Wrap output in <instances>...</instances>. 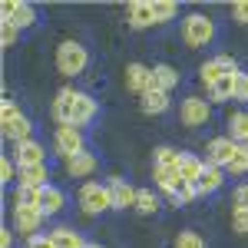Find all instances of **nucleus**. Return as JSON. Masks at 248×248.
Segmentation results:
<instances>
[{
	"label": "nucleus",
	"instance_id": "4468645a",
	"mask_svg": "<svg viewBox=\"0 0 248 248\" xmlns=\"http://www.w3.org/2000/svg\"><path fill=\"white\" fill-rule=\"evenodd\" d=\"M153 86V66H146V63H129L126 66V90H133V93H146Z\"/></svg>",
	"mask_w": 248,
	"mask_h": 248
},
{
	"label": "nucleus",
	"instance_id": "aec40b11",
	"mask_svg": "<svg viewBox=\"0 0 248 248\" xmlns=\"http://www.w3.org/2000/svg\"><path fill=\"white\" fill-rule=\"evenodd\" d=\"M238 77H242V73H229V77L218 79L209 90L212 103H229V99H235V93H238Z\"/></svg>",
	"mask_w": 248,
	"mask_h": 248
},
{
	"label": "nucleus",
	"instance_id": "473e14b6",
	"mask_svg": "<svg viewBox=\"0 0 248 248\" xmlns=\"http://www.w3.org/2000/svg\"><path fill=\"white\" fill-rule=\"evenodd\" d=\"M14 179H17V162H14V155H3V162H0V182L10 186Z\"/></svg>",
	"mask_w": 248,
	"mask_h": 248
},
{
	"label": "nucleus",
	"instance_id": "412c9836",
	"mask_svg": "<svg viewBox=\"0 0 248 248\" xmlns=\"http://www.w3.org/2000/svg\"><path fill=\"white\" fill-rule=\"evenodd\" d=\"M66 172H70L73 179H86V175H93V172H96V155L93 153L70 155V159H66Z\"/></svg>",
	"mask_w": 248,
	"mask_h": 248
},
{
	"label": "nucleus",
	"instance_id": "5701e85b",
	"mask_svg": "<svg viewBox=\"0 0 248 248\" xmlns=\"http://www.w3.org/2000/svg\"><path fill=\"white\" fill-rule=\"evenodd\" d=\"M142 113L146 116H159L169 109V93H159V90H149V93H142Z\"/></svg>",
	"mask_w": 248,
	"mask_h": 248
},
{
	"label": "nucleus",
	"instance_id": "423d86ee",
	"mask_svg": "<svg viewBox=\"0 0 248 248\" xmlns=\"http://www.w3.org/2000/svg\"><path fill=\"white\" fill-rule=\"evenodd\" d=\"M43 218H46V215H43L40 209H33V205H14V209H10V229L20 232V235L30 242L33 235H40Z\"/></svg>",
	"mask_w": 248,
	"mask_h": 248
},
{
	"label": "nucleus",
	"instance_id": "ddd939ff",
	"mask_svg": "<svg viewBox=\"0 0 248 248\" xmlns=\"http://www.w3.org/2000/svg\"><path fill=\"white\" fill-rule=\"evenodd\" d=\"M109 195H113V209H136V192L139 189H133L126 179H119V175H113L109 182Z\"/></svg>",
	"mask_w": 248,
	"mask_h": 248
},
{
	"label": "nucleus",
	"instance_id": "7ed1b4c3",
	"mask_svg": "<svg viewBox=\"0 0 248 248\" xmlns=\"http://www.w3.org/2000/svg\"><path fill=\"white\" fill-rule=\"evenodd\" d=\"M182 40L192 50L209 46L212 40H215V20L205 17V14H189V17L182 20Z\"/></svg>",
	"mask_w": 248,
	"mask_h": 248
},
{
	"label": "nucleus",
	"instance_id": "f8f14e48",
	"mask_svg": "<svg viewBox=\"0 0 248 248\" xmlns=\"http://www.w3.org/2000/svg\"><path fill=\"white\" fill-rule=\"evenodd\" d=\"M14 162H17V169H27V166H43V162H46V149L40 146L37 139H27V142L14 146Z\"/></svg>",
	"mask_w": 248,
	"mask_h": 248
},
{
	"label": "nucleus",
	"instance_id": "f257e3e1",
	"mask_svg": "<svg viewBox=\"0 0 248 248\" xmlns=\"http://www.w3.org/2000/svg\"><path fill=\"white\" fill-rule=\"evenodd\" d=\"M96 116V99L90 93H79V90H60L53 99V119L60 126H86Z\"/></svg>",
	"mask_w": 248,
	"mask_h": 248
},
{
	"label": "nucleus",
	"instance_id": "2eb2a0df",
	"mask_svg": "<svg viewBox=\"0 0 248 248\" xmlns=\"http://www.w3.org/2000/svg\"><path fill=\"white\" fill-rule=\"evenodd\" d=\"M179 86V70L169 66V63H155L153 66V86L149 90H159V93H172ZM146 90V93H149Z\"/></svg>",
	"mask_w": 248,
	"mask_h": 248
},
{
	"label": "nucleus",
	"instance_id": "6ab92c4d",
	"mask_svg": "<svg viewBox=\"0 0 248 248\" xmlns=\"http://www.w3.org/2000/svg\"><path fill=\"white\" fill-rule=\"evenodd\" d=\"M46 179H50L46 162H43V166H27V169H17V186H23V189H46Z\"/></svg>",
	"mask_w": 248,
	"mask_h": 248
},
{
	"label": "nucleus",
	"instance_id": "a19ab883",
	"mask_svg": "<svg viewBox=\"0 0 248 248\" xmlns=\"http://www.w3.org/2000/svg\"><path fill=\"white\" fill-rule=\"evenodd\" d=\"M86 248H103V245H86Z\"/></svg>",
	"mask_w": 248,
	"mask_h": 248
},
{
	"label": "nucleus",
	"instance_id": "a211bd4d",
	"mask_svg": "<svg viewBox=\"0 0 248 248\" xmlns=\"http://www.w3.org/2000/svg\"><path fill=\"white\" fill-rule=\"evenodd\" d=\"M46 235L53 238V245H57V248H86V245H90L73 225H57V229L46 232Z\"/></svg>",
	"mask_w": 248,
	"mask_h": 248
},
{
	"label": "nucleus",
	"instance_id": "6e6552de",
	"mask_svg": "<svg viewBox=\"0 0 248 248\" xmlns=\"http://www.w3.org/2000/svg\"><path fill=\"white\" fill-rule=\"evenodd\" d=\"M235 153H238V142H235L232 136H215L209 146H205V162H209V166H218V169H225Z\"/></svg>",
	"mask_w": 248,
	"mask_h": 248
},
{
	"label": "nucleus",
	"instance_id": "f3484780",
	"mask_svg": "<svg viewBox=\"0 0 248 248\" xmlns=\"http://www.w3.org/2000/svg\"><path fill=\"white\" fill-rule=\"evenodd\" d=\"M222 186H225V169L205 162V169H202L199 182H195V192H199V195H212V192H218Z\"/></svg>",
	"mask_w": 248,
	"mask_h": 248
},
{
	"label": "nucleus",
	"instance_id": "9d476101",
	"mask_svg": "<svg viewBox=\"0 0 248 248\" xmlns=\"http://www.w3.org/2000/svg\"><path fill=\"white\" fill-rule=\"evenodd\" d=\"M53 139H57V153L63 159L86 153V139H83V133H79L77 126H57V136Z\"/></svg>",
	"mask_w": 248,
	"mask_h": 248
},
{
	"label": "nucleus",
	"instance_id": "4be33fe9",
	"mask_svg": "<svg viewBox=\"0 0 248 248\" xmlns=\"http://www.w3.org/2000/svg\"><path fill=\"white\" fill-rule=\"evenodd\" d=\"M202 169H205V159H199V155L192 153H182V166H179V175H182V182H199V175H202Z\"/></svg>",
	"mask_w": 248,
	"mask_h": 248
},
{
	"label": "nucleus",
	"instance_id": "20e7f679",
	"mask_svg": "<svg viewBox=\"0 0 248 248\" xmlns=\"http://www.w3.org/2000/svg\"><path fill=\"white\" fill-rule=\"evenodd\" d=\"M86 63H90V53H86V46H79L77 40H66V43L57 46V70L63 77H79L86 70Z\"/></svg>",
	"mask_w": 248,
	"mask_h": 248
},
{
	"label": "nucleus",
	"instance_id": "a878e982",
	"mask_svg": "<svg viewBox=\"0 0 248 248\" xmlns=\"http://www.w3.org/2000/svg\"><path fill=\"white\" fill-rule=\"evenodd\" d=\"M229 136L238 146H248V113H232L229 116Z\"/></svg>",
	"mask_w": 248,
	"mask_h": 248
},
{
	"label": "nucleus",
	"instance_id": "72a5a7b5",
	"mask_svg": "<svg viewBox=\"0 0 248 248\" xmlns=\"http://www.w3.org/2000/svg\"><path fill=\"white\" fill-rule=\"evenodd\" d=\"M17 33H20V30L10 23V20H0V40H3V46H14Z\"/></svg>",
	"mask_w": 248,
	"mask_h": 248
},
{
	"label": "nucleus",
	"instance_id": "9b49d317",
	"mask_svg": "<svg viewBox=\"0 0 248 248\" xmlns=\"http://www.w3.org/2000/svg\"><path fill=\"white\" fill-rule=\"evenodd\" d=\"M0 14H3V20H10L17 30H27V27L37 23V14H33V7L27 0H3Z\"/></svg>",
	"mask_w": 248,
	"mask_h": 248
},
{
	"label": "nucleus",
	"instance_id": "f03ea898",
	"mask_svg": "<svg viewBox=\"0 0 248 248\" xmlns=\"http://www.w3.org/2000/svg\"><path fill=\"white\" fill-rule=\"evenodd\" d=\"M0 133H3V139H10L14 146H20V142L33 139V136H30V133H33V123L20 113L17 103L3 99V109H0Z\"/></svg>",
	"mask_w": 248,
	"mask_h": 248
},
{
	"label": "nucleus",
	"instance_id": "e433bc0d",
	"mask_svg": "<svg viewBox=\"0 0 248 248\" xmlns=\"http://www.w3.org/2000/svg\"><path fill=\"white\" fill-rule=\"evenodd\" d=\"M232 17L238 20V23H248V0H235L232 3Z\"/></svg>",
	"mask_w": 248,
	"mask_h": 248
},
{
	"label": "nucleus",
	"instance_id": "b1692460",
	"mask_svg": "<svg viewBox=\"0 0 248 248\" xmlns=\"http://www.w3.org/2000/svg\"><path fill=\"white\" fill-rule=\"evenodd\" d=\"M153 179H155V186L162 192H169L172 199H175V189H179V182H182V175L175 169H162V166H153Z\"/></svg>",
	"mask_w": 248,
	"mask_h": 248
},
{
	"label": "nucleus",
	"instance_id": "2f4dec72",
	"mask_svg": "<svg viewBox=\"0 0 248 248\" xmlns=\"http://www.w3.org/2000/svg\"><path fill=\"white\" fill-rule=\"evenodd\" d=\"M172 248H205V238H202L199 232H179L175 242H172Z\"/></svg>",
	"mask_w": 248,
	"mask_h": 248
},
{
	"label": "nucleus",
	"instance_id": "c85d7f7f",
	"mask_svg": "<svg viewBox=\"0 0 248 248\" xmlns=\"http://www.w3.org/2000/svg\"><path fill=\"white\" fill-rule=\"evenodd\" d=\"M40 199H43V189H23V186H17V192H14V205H33V209H40Z\"/></svg>",
	"mask_w": 248,
	"mask_h": 248
},
{
	"label": "nucleus",
	"instance_id": "bb28decb",
	"mask_svg": "<svg viewBox=\"0 0 248 248\" xmlns=\"http://www.w3.org/2000/svg\"><path fill=\"white\" fill-rule=\"evenodd\" d=\"M155 166L179 172V166H182V153H179V149H172V146H159V149H155Z\"/></svg>",
	"mask_w": 248,
	"mask_h": 248
},
{
	"label": "nucleus",
	"instance_id": "393cba45",
	"mask_svg": "<svg viewBox=\"0 0 248 248\" xmlns=\"http://www.w3.org/2000/svg\"><path fill=\"white\" fill-rule=\"evenodd\" d=\"M63 205H66V195H63L57 186H46V189H43V199H40V212H43V215H57Z\"/></svg>",
	"mask_w": 248,
	"mask_h": 248
},
{
	"label": "nucleus",
	"instance_id": "39448f33",
	"mask_svg": "<svg viewBox=\"0 0 248 248\" xmlns=\"http://www.w3.org/2000/svg\"><path fill=\"white\" fill-rule=\"evenodd\" d=\"M77 202H79V209L86 212V215H99V212H109V209H113L109 186H103V182H83V186H79Z\"/></svg>",
	"mask_w": 248,
	"mask_h": 248
},
{
	"label": "nucleus",
	"instance_id": "0eeeda50",
	"mask_svg": "<svg viewBox=\"0 0 248 248\" xmlns=\"http://www.w3.org/2000/svg\"><path fill=\"white\" fill-rule=\"evenodd\" d=\"M229 73H238V66H235V60L225 57V53H222V57L205 60V63L199 66V79H202L209 90H212V86H215V83H218L222 77H229Z\"/></svg>",
	"mask_w": 248,
	"mask_h": 248
},
{
	"label": "nucleus",
	"instance_id": "ea45409f",
	"mask_svg": "<svg viewBox=\"0 0 248 248\" xmlns=\"http://www.w3.org/2000/svg\"><path fill=\"white\" fill-rule=\"evenodd\" d=\"M14 245V229H3L0 232V248H10Z\"/></svg>",
	"mask_w": 248,
	"mask_h": 248
},
{
	"label": "nucleus",
	"instance_id": "f704fd0d",
	"mask_svg": "<svg viewBox=\"0 0 248 248\" xmlns=\"http://www.w3.org/2000/svg\"><path fill=\"white\" fill-rule=\"evenodd\" d=\"M232 229L238 232V235H248V212L232 209Z\"/></svg>",
	"mask_w": 248,
	"mask_h": 248
},
{
	"label": "nucleus",
	"instance_id": "dca6fc26",
	"mask_svg": "<svg viewBox=\"0 0 248 248\" xmlns=\"http://www.w3.org/2000/svg\"><path fill=\"white\" fill-rule=\"evenodd\" d=\"M126 17H129V27H136V30L155 27V14H153V3L149 0H133L129 10H126Z\"/></svg>",
	"mask_w": 248,
	"mask_h": 248
},
{
	"label": "nucleus",
	"instance_id": "58836bf2",
	"mask_svg": "<svg viewBox=\"0 0 248 248\" xmlns=\"http://www.w3.org/2000/svg\"><path fill=\"white\" fill-rule=\"evenodd\" d=\"M235 99H238V103H248V73L238 77V93H235Z\"/></svg>",
	"mask_w": 248,
	"mask_h": 248
},
{
	"label": "nucleus",
	"instance_id": "c756f323",
	"mask_svg": "<svg viewBox=\"0 0 248 248\" xmlns=\"http://www.w3.org/2000/svg\"><path fill=\"white\" fill-rule=\"evenodd\" d=\"M153 14H155V23H169L179 14V3H172V0H153Z\"/></svg>",
	"mask_w": 248,
	"mask_h": 248
},
{
	"label": "nucleus",
	"instance_id": "cd10ccee",
	"mask_svg": "<svg viewBox=\"0 0 248 248\" xmlns=\"http://www.w3.org/2000/svg\"><path fill=\"white\" fill-rule=\"evenodd\" d=\"M136 212H142V215L159 212V199L153 195V189H139L136 192Z\"/></svg>",
	"mask_w": 248,
	"mask_h": 248
},
{
	"label": "nucleus",
	"instance_id": "7c9ffc66",
	"mask_svg": "<svg viewBox=\"0 0 248 248\" xmlns=\"http://www.w3.org/2000/svg\"><path fill=\"white\" fill-rule=\"evenodd\" d=\"M225 172H232V175H245L248 172V146H238V153L232 155V162L225 166Z\"/></svg>",
	"mask_w": 248,
	"mask_h": 248
},
{
	"label": "nucleus",
	"instance_id": "4c0bfd02",
	"mask_svg": "<svg viewBox=\"0 0 248 248\" xmlns=\"http://www.w3.org/2000/svg\"><path fill=\"white\" fill-rule=\"evenodd\" d=\"M27 248H57V245H53L50 235H33V238L27 242Z\"/></svg>",
	"mask_w": 248,
	"mask_h": 248
},
{
	"label": "nucleus",
	"instance_id": "1a4fd4ad",
	"mask_svg": "<svg viewBox=\"0 0 248 248\" xmlns=\"http://www.w3.org/2000/svg\"><path fill=\"white\" fill-rule=\"evenodd\" d=\"M212 116V106L205 99H199V96H189V99H182V106H179V119H182V126H205Z\"/></svg>",
	"mask_w": 248,
	"mask_h": 248
},
{
	"label": "nucleus",
	"instance_id": "c9c22d12",
	"mask_svg": "<svg viewBox=\"0 0 248 248\" xmlns=\"http://www.w3.org/2000/svg\"><path fill=\"white\" fill-rule=\"evenodd\" d=\"M232 205H235V209H242V212H248V182L232 192Z\"/></svg>",
	"mask_w": 248,
	"mask_h": 248
}]
</instances>
